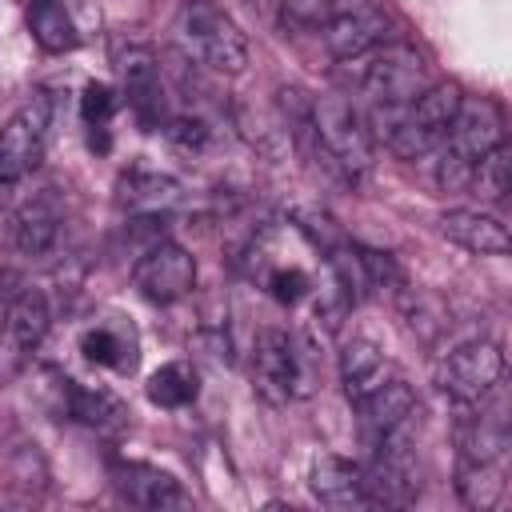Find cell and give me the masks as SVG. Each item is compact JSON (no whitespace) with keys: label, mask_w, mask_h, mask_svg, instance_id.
I'll return each mask as SVG.
<instances>
[{"label":"cell","mask_w":512,"mask_h":512,"mask_svg":"<svg viewBox=\"0 0 512 512\" xmlns=\"http://www.w3.org/2000/svg\"><path fill=\"white\" fill-rule=\"evenodd\" d=\"M48 124H52V100L44 92L24 100L4 120V128H0V184H16L40 164Z\"/></svg>","instance_id":"obj_9"},{"label":"cell","mask_w":512,"mask_h":512,"mask_svg":"<svg viewBox=\"0 0 512 512\" xmlns=\"http://www.w3.org/2000/svg\"><path fill=\"white\" fill-rule=\"evenodd\" d=\"M460 460H504L508 452V424L496 412H472L456 428Z\"/></svg>","instance_id":"obj_25"},{"label":"cell","mask_w":512,"mask_h":512,"mask_svg":"<svg viewBox=\"0 0 512 512\" xmlns=\"http://www.w3.org/2000/svg\"><path fill=\"white\" fill-rule=\"evenodd\" d=\"M500 376H504V352H500L496 340H484V336L456 344V348L440 360V368H436L440 392H444L448 400L464 404V408H468V404H484V396L496 392Z\"/></svg>","instance_id":"obj_8"},{"label":"cell","mask_w":512,"mask_h":512,"mask_svg":"<svg viewBox=\"0 0 512 512\" xmlns=\"http://www.w3.org/2000/svg\"><path fill=\"white\" fill-rule=\"evenodd\" d=\"M4 476H8V488L28 496V500L48 492L52 472H48V460H44V452L32 436H20V432L12 436L8 452H4Z\"/></svg>","instance_id":"obj_23"},{"label":"cell","mask_w":512,"mask_h":512,"mask_svg":"<svg viewBox=\"0 0 512 512\" xmlns=\"http://www.w3.org/2000/svg\"><path fill=\"white\" fill-rule=\"evenodd\" d=\"M320 40H324L328 56H336V60H360V56H368L372 48H380L388 40V12L376 0L340 4L320 24Z\"/></svg>","instance_id":"obj_11"},{"label":"cell","mask_w":512,"mask_h":512,"mask_svg":"<svg viewBox=\"0 0 512 512\" xmlns=\"http://www.w3.org/2000/svg\"><path fill=\"white\" fill-rule=\"evenodd\" d=\"M360 88L368 96L372 116L400 112L404 104H412L428 88L420 52L408 48V44H380V48H372L368 64H364V76H360Z\"/></svg>","instance_id":"obj_6"},{"label":"cell","mask_w":512,"mask_h":512,"mask_svg":"<svg viewBox=\"0 0 512 512\" xmlns=\"http://www.w3.org/2000/svg\"><path fill=\"white\" fill-rule=\"evenodd\" d=\"M56 392H60V416L76 420L80 428H88L96 436H120L128 428V416L132 412H128V404L116 392L80 384L72 376H56Z\"/></svg>","instance_id":"obj_12"},{"label":"cell","mask_w":512,"mask_h":512,"mask_svg":"<svg viewBox=\"0 0 512 512\" xmlns=\"http://www.w3.org/2000/svg\"><path fill=\"white\" fill-rule=\"evenodd\" d=\"M60 232H64V204H60L56 188H44L32 200H24L12 216V228H8L12 248L28 260H40V256L56 252Z\"/></svg>","instance_id":"obj_14"},{"label":"cell","mask_w":512,"mask_h":512,"mask_svg":"<svg viewBox=\"0 0 512 512\" xmlns=\"http://www.w3.org/2000/svg\"><path fill=\"white\" fill-rule=\"evenodd\" d=\"M132 284L148 304H176L196 288V260L176 240L160 236L136 256Z\"/></svg>","instance_id":"obj_10"},{"label":"cell","mask_w":512,"mask_h":512,"mask_svg":"<svg viewBox=\"0 0 512 512\" xmlns=\"http://www.w3.org/2000/svg\"><path fill=\"white\" fill-rule=\"evenodd\" d=\"M504 144V112L492 96H460V108L448 124V136L432 148L436 156V188L440 192H464L472 188L476 160Z\"/></svg>","instance_id":"obj_1"},{"label":"cell","mask_w":512,"mask_h":512,"mask_svg":"<svg viewBox=\"0 0 512 512\" xmlns=\"http://www.w3.org/2000/svg\"><path fill=\"white\" fill-rule=\"evenodd\" d=\"M176 40L188 60L216 76H240L248 68V36L216 0H184L176 12Z\"/></svg>","instance_id":"obj_2"},{"label":"cell","mask_w":512,"mask_h":512,"mask_svg":"<svg viewBox=\"0 0 512 512\" xmlns=\"http://www.w3.org/2000/svg\"><path fill=\"white\" fill-rule=\"evenodd\" d=\"M144 396H148L156 408H188V404H196V396H200V372H196L188 360H168V364H160V368L148 376Z\"/></svg>","instance_id":"obj_26"},{"label":"cell","mask_w":512,"mask_h":512,"mask_svg":"<svg viewBox=\"0 0 512 512\" xmlns=\"http://www.w3.org/2000/svg\"><path fill=\"white\" fill-rule=\"evenodd\" d=\"M440 236L476 256H504L512 248L504 220L492 212H480V208H448L440 216Z\"/></svg>","instance_id":"obj_18"},{"label":"cell","mask_w":512,"mask_h":512,"mask_svg":"<svg viewBox=\"0 0 512 512\" xmlns=\"http://www.w3.org/2000/svg\"><path fill=\"white\" fill-rule=\"evenodd\" d=\"M116 72H120V92L128 100V108L136 112V120L144 128H156L164 116V88H160V60L148 44H128L116 56Z\"/></svg>","instance_id":"obj_13"},{"label":"cell","mask_w":512,"mask_h":512,"mask_svg":"<svg viewBox=\"0 0 512 512\" xmlns=\"http://www.w3.org/2000/svg\"><path fill=\"white\" fill-rule=\"evenodd\" d=\"M116 108H120V92L112 84H104V80H88L84 84V92H80V120L88 128H108Z\"/></svg>","instance_id":"obj_29"},{"label":"cell","mask_w":512,"mask_h":512,"mask_svg":"<svg viewBox=\"0 0 512 512\" xmlns=\"http://www.w3.org/2000/svg\"><path fill=\"white\" fill-rule=\"evenodd\" d=\"M112 488H116V496L124 504L148 508V512L176 508V504L188 500L184 488H180V480L172 472H164L156 464H144V460H116L112 464Z\"/></svg>","instance_id":"obj_15"},{"label":"cell","mask_w":512,"mask_h":512,"mask_svg":"<svg viewBox=\"0 0 512 512\" xmlns=\"http://www.w3.org/2000/svg\"><path fill=\"white\" fill-rule=\"evenodd\" d=\"M308 128L320 144V156L344 176V180H360L372 168V132L364 112L348 100V96H316L312 112H308Z\"/></svg>","instance_id":"obj_4"},{"label":"cell","mask_w":512,"mask_h":512,"mask_svg":"<svg viewBox=\"0 0 512 512\" xmlns=\"http://www.w3.org/2000/svg\"><path fill=\"white\" fill-rule=\"evenodd\" d=\"M352 408H356V416H360V428H364L372 440H384V436H392L396 428H408V420L416 416V392H412L408 380L388 376L380 388H372L368 396H360Z\"/></svg>","instance_id":"obj_17"},{"label":"cell","mask_w":512,"mask_h":512,"mask_svg":"<svg viewBox=\"0 0 512 512\" xmlns=\"http://www.w3.org/2000/svg\"><path fill=\"white\" fill-rule=\"evenodd\" d=\"M472 188H476L480 200H504L508 196V188H512V148H508V140L476 160Z\"/></svg>","instance_id":"obj_27"},{"label":"cell","mask_w":512,"mask_h":512,"mask_svg":"<svg viewBox=\"0 0 512 512\" xmlns=\"http://www.w3.org/2000/svg\"><path fill=\"white\" fill-rule=\"evenodd\" d=\"M252 384L268 404H288L312 392V348L288 328H260L252 340Z\"/></svg>","instance_id":"obj_5"},{"label":"cell","mask_w":512,"mask_h":512,"mask_svg":"<svg viewBox=\"0 0 512 512\" xmlns=\"http://www.w3.org/2000/svg\"><path fill=\"white\" fill-rule=\"evenodd\" d=\"M264 292H268L276 304L292 308V304H300V300L312 292V276H308L300 264H276V268L264 272Z\"/></svg>","instance_id":"obj_28"},{"label":"cell","mask_w":512,"mask_h":512,"mask_svg":"<svg viewBox=\"0 0 512 512\" xmlns=\"http://www.w3.org/2000/svg\"><path fill=\"white\" fill-rule=\"evenodd\" d=\"M48 324H52V312L40 288H20L8 300L0 316V384H12L16 376H24V368L32 364V356L48 336Z\"/></svg>","instance_id":"obj_7"},{"label":"cell","mask_w":512,"mask_h":512,"mask_svg":"<svg viewBox=\"0 0 512 512\" xmlns=\"http://www.w3.org/2000/svg\"><path fill=\"white\" fill-rule=\"evenodd\" d=\"M388 376H396V368H392V360L384 356V348L376 340H368V336L344 340V348H340V384H344L352 404L360 396H368L372 388H380Z\"/></svg>","instance_id":"obj_20"},{"label":"cell","mask_w":512,"mask_h":512,"mask_svg":"<svg viewBox=\"0 0 512 512\" xmlns=\"http://www.w3.org/2000/svg\"><path fill=\"white\" fill-rule=\"evenodd\" d=\"M284 20L292 24H324L328 0H284Z\"/></svg>","instance_id":"obj_30"},{"label":"cell","mask_w":512,"mask_h":512,"mask_svg":"<svg viewBox=\"0 0 512 512\" xmlns=\"http://www.w3.org/2000/svg\"><path fill=\"white\" fill-rule=\"evenodd\" d=\"M180 200V184L152 168H128L116 180V204L136 216H160Z\"/></svg>","instance_id":"obj_21"},{"label":"cell","mask_w":512,"mask_h":512,"mask_svg":"<svg viewBox=\"0 0 512 512\" xmlns=\"http://www.w3.org/2000/svg\"><path fill=\"white\" fill-rule=\"evenodd\" d=\"M24 20H28L32 40L52 56H64V52H72L80 44V32H76L68 0H28Z\"/></svg>","instance_id":"obj_22"},{"label":"cell","mask_w":512,"mask_h":512,"mask_svg":"<svg viewBox=\"0 0 512 512\" xmlns=\"http://www.w3.org/2000/svg\"><path fill=\"white\" fill-rule=\"evenodd\" d=\"M460 84H428L412 104H404L400 112L376 116L384 144L400 156V160H420L432 156V148L448 136V124L460 108Z\"/></svg>","instance_id":"obj_3"},{"label":"cell","mask_w":512,"mask_h":512,"mask_svg":"<svg viewBox=\"0 0 512 512\" xmlns=\"http://www.w3.org/2000/svg\"><path fill=\"white\" fill-rule=\"evenodd\" d=\"M308 488L324 508H368L364 468L344 456H320L308 472Z\"/></svg>","instance_id":"obj_19"},{"label":"cell","mask_w":512,"mask_h":512,"mask_svg":"<svg viewBox=\"0 0 512 512\" xmlns=\"http://www.w3.org/2000/svg\"><path fill=\"white\" fill-rule=\"evenodd\" d=\"M80 356L96 368H112L120 376H132L140 364V336H136L132 320L104 316L80 332Z\"/></svg>","instance_id":"obj_16"},{"label":"cell","mask_w":512,"mask_h":512,"mask_svg":"<svg viewBox=\"0 0 512 512\" xmlns=\"http://www.w3.org/2000/svg\"><path fill=\"white\" fill-rule=\"evenodd\" d=\"M456 492L468 508H496L508 492L504 460H456Z\"/></svg>","instance_id":"obj_24"}]
</instances>
